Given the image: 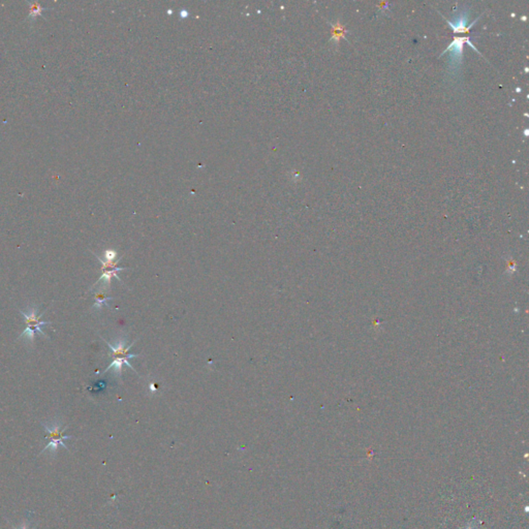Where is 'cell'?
Masks as SVG:
<instances>
[{"label":"cell","mask_w":529,"mask_h":529,"mask_svg":"<svg viewBox=\"0 0 529 529\" xmlns=\"http://www.w3.org/2000/svg\"><path fill=\"white\" fill-rule=\"evenodd\" d=\"M41 424H42V426H44L45 430L48 433L46 438L49 439L48 445L42 450L41 454L48 450H50V452H52V453H56L58 446H62L64 449L68 450L67 446L64 444V440L70 439L72 436L64 435V431L67 429V426H65L64 428H61L60 422H54V423H50V424H46V423L42 422Z\"/></svg>","instance_id":"obj_1"},{"label":"cell","mask_w":529,"mask_h":529,"mask_svg":"<svg viewBox=\"0 0 529 529\" xmlns=\"http://www.w3.org/2000/svg\"><path fill=\"white\" fill-rule=\"evenodd\" d=\"M465 42L468 43L477 51V49L469 42V37H459V39H455V41L451 44V46L444 52V54L447 52H451V61H452L453 65H457V64L461 63L462 48H463V44Z\"/></svg>","instance_id":"obj_4"},{"label":"cell","mask_w":529,"mask_h":529,"mask_svg":"<svg viewBox=\"0 0 529 529\" xmlns=\"http://www.w3.org/2000/svg\"><path fill=\"white\" fill-rule=\"evenodd\" d=\"M116 256H117V253L114 251V250H107L106 253H105V257H106V260L108 261H113L116 259Z\"/></svg>","instance_id":"obj_9"},{"label":"cell","mask_w":529,"mask_h":529,"mask_svg":"<svg viewBox=\"0 0 529 529\" xmlns=\"http://www.w3.org/2000/svg\"><path fill=\"white\" fill-rule=\"evenodd\" d=\"M20 313L24 316V320H25V324H26V329L23 331V333L17 338V339H20L22 337H27L30 341L33 342L34 340V334L35 332H40L43 336L47 337L46 333L43 331V327L44 326H47V325H51V322H44L42 320V316L46 313V310L40 314V315H36V312H37V308L32 306L29 308V313H26L24 312L23 310H19Z\"/></svg>","instance_id":"obj_2"},{"label":"cell","mask_w":529,"mask_h":529,"mask_svg":"<svg viewBox=\"0 0 529 529\" xmlns=\"http://www.w3.org/2000/svg\"><path fill=\"white\" fill-rule=\"evenodd\" d=\"M466 22H467V16L466 15H462L459 17V19L457 20V22L455 23H451L449 22L450 26L454 29L455 32H463V31H467V29L465 28L466 26Z\"/></svg>","instance_id":"obj_7"},{"label":"cell","mask_w":529,"mask_h":529,"mask_svg":"<svg viewBox=\"0 0 529 529\" xmlns=\"http://www.w3.org/2000/svg\"><path fill=\"white\" fill-rule=\"evenodd\" d=\"M93 254H95V253H93ZM95 255L97 256V258L100 260V262L102 263V266H103V267H102L103 274H102V276L100 277V279L95 284V286H96V285H98L100 281L105 280V282H106L107 287H108V288H110L112 276H114V277H116L118 280H120V278H119V277H118V275H117V272H118V271L125 270L126 268H119V267H117V263H118V261H119V260H113V261L103 260L99 255H97V254H95Z\"/></svg>","instance_id":"obj_3"},{"label":"cell","mask_w":529,"mask_h":529,"mask_svg":"<svg viewBox=\"0 0 529 529\" xmlns=\"http://www.w3.org/2000/svg\"><path fill=\"white\" fill-rule=\"evenodd\" d=\"M95 297H96V304L93 305V308H99V309H100V308H102V306H103L104 304L108 306V301L113 299L112 297H108V296L106 295V293H105V292H103L102 290H101V291H99V292H97V293L95 294Z\"/></svg>","instance_id":"obj_6"},{"label":"cell","mask_w":529,"mask_h":529,"mask_svg":"<svg viewBox=\"0 0 529 529\" xmlns=\"http://www.w3.org/2000/svg\"><path fill=\"white\" fill-rule=\"evenodd\" d=\"M106 341V340H105ZM106 343L108 344V346L111 348V355L113 357V360H123V361H128V359L130 358H135V357H138V355H134V354H128V350L129 348L133 346V344H130L129 346L125 347V341L123 340H120L116 346L112 345L110 342L106 341Z\"/></svg>","instance_id":"obj_5"},{"label":"cell","mask_w":529,"mask_h":529,"mask_svg":"<svg viewBox=\"0 0 529 529\" xmlns=\"http://www.w3.org/2000/svg\"><path fill=\"white\" fill-rule=\"evenodd\" d=\"M11 525H12V527H13L14 529H35V528L37 527V524H35V525L32 527V526H31V522H30L29 520H28V521H26L24 524H22V526H21V527H16V526H14L12 523H11Z\"/></svg>","instance_id":"obj_8"}]
</instances>
